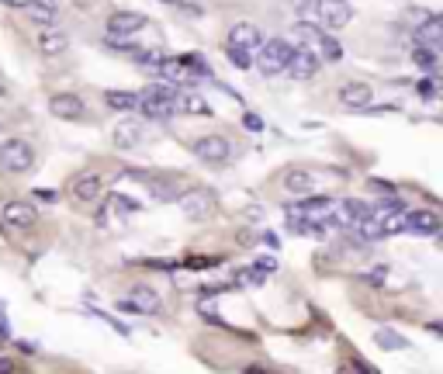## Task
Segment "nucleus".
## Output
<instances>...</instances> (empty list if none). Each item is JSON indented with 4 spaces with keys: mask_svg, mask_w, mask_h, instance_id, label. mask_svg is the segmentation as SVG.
I'll list each match as a JSON object with an SVG mask.
<instances>
[{
    "mask_svg": "<svg viewBox=\"0 0 443 374\" xmlns=\"http://www.w3.org/2000/svg\"><path fill=\"white\" fill-rule=\"evenodd\" d=\"M28 170H35V146L28 139H4L0 142V173L7 177H21Z\"/></svg>",
    "mask_w": 443,
    "mask_h": 374,
    "instance_id": "obj_1",
    "label": "nucleus"
},
{
    "mask_svg": "<svg viewBox=\"0 0 443 374\" xmlns=\"http://www.w3.org/2000/svg\"><path fill=\"white\" fill-rule=\"evenodd\" d=\"M291 53H294V46H291L287 38H263L260 49H257L253 66H260L263 77H277V73H284Z\"/></svg>",
    "mask_w": 443,
    "mask_h": 374,
    "instance_id": "obj_2",
    "label": "nucleus"
},
{
    "mask_svg": "<svg viewBox=\"0 0 443 374\" xmlns=\"http://www.w3.org/2000/svg\"><path fill=\"white\" fill-rule=\"evenodd\" d=\"M177 205H181V212L187 218H198V222H205L211 215L218 212V198H215V191L211 187H201V184H187L181 198H177Z\"/></svg>",
    "mask_w": 443,
    "mask_h": 374,
    "instance_id": "obj_3",
    "label": "nucleus"
},
{
    "mask_svg": "<svg viewBox=\"0 0 443 374\" xmlns=\"http://www.w3.org/2000/svg\"><path fill=\"white\" fill-rule=\"evenodd\" d=\"M38 222V208L25 201V198H7L0 201V225L7 233H28L31 225Z\"/></svg>",
    "mask_w": 443,
    "mask_h": 374,
    "instance_id": "obj_4",
    "label": "nucleus"
},
{
    "mask_svg": "<svg viewBox=\"0 0 443 374\" xmlns=\"http://www.w3.org/2000/svg\"><path fill=\"white\" fill-rule=\"evenodd\" d=\"M191 153L198 156V160H205V163H229L233 160V142L225 139V135H218V132H208V135H198L194 142H191Z\"/></svg>",
    "mask_w": 443,
    "mask_h": 374,
    "instance_id": "obj_5",
    "label": "nucleus"
},
{
    "mask_svg": "<svg viewBox=\"0 0 443 374\" xmlns=\"http://www.w3.org/2000/svg\"><path fill=\"white\" fill-rule=\"evenodd\" d=\"M298 31H301V38L309 42L305 49H312L322 63H339V59H343V46L333 38V31H319V28H309V25H301Z\"/></svg>",
    "mask_w": 443,
    "mask_h": 374,
    "instance_id": "obj_6",
    "label": "nucleus"
},
{
    "mask_svg": "<svg viewBox=\"0 0 443 374\" xmlns=\"http://www.w3.org/2000/svg\"><path fill=\"white\" fill-rule=\"evenodd\" d=\"M70 198H73L77 205H97V201L105 198V177L94 173V170L77 173V177L70 181Z\"/></svg>",
    "mask_w": 443,
    "mask_h": 374,
    "instance_id": "obj_7",
    "label": "nucleus"
},
{
    "mask_svg": "<svg viewBox=\"0 0 443 374\" xmlns=\"http://www.w3.org/2000/svg\"><path fill=\"white\" fill-rule=\"evenodd\" d=\"M118 309L139 312V316H156L159 309H163V298H159V292L156 288H149V284H135L129 292V298L118 301Z\"/></svg>",
    "mask_w": 443,
    "mask_h": 374,
    "instance_id": "obj_8",
    "label": "nucleus"
},
{
    "mask_svg": "<svg viewBox=\"0 0 443 374\" xmlns=\"http://www.w3.org/2000/svg\"><path fill=\"white\" fill-rule=\"evenodd\" d=\"M315 7H319V28L322 31H339L353 21V11H350L346 0H315Z\"/></svg>",
    "mask_w": 443,
    "mask_h": 374,
    "instance_id": "obj_9",
    "label": "nucleus"
},
{
    "mask_svg": "<svg viewBox=\"0 0 443 374\" xmlns=\"http://www.w3.org/2000/svg\"><path fill=\"white\" fill-rule=\"evenodd\" d=\"M319 66H322V59L312 53V49H294L291 53V59H287V66H284V73L291 77V80H312L315 73H319Z\"/></svg>",
    "mask_w": 443,
    "mask_h": 374,
    "instance_id": "obj_10",
    "label": "nucleus"
},
{
    "mask_svg": "<svg viewBox=\"0 0 443 374\" xmlns=\"http://www.w3.org/2000/svg\"><path fill=\"white\" fill-rule=\"evenodd\" d=\"M49 114L59 122H80L87 114V105L80 94H53L49 97Z\"/></svg>",
    "mask_w": 443,
    "mask_h": 374,
    "instance_id": "obj_11",
    "label": "nucleus"
},
{
    "mask_svg": "<svg viewBox=\"0 0 443 374\" xmlns=\"http://www.w3.org/2000/svg\"><path fill=\"white\" fill-rule=\"evenodd\" d=\"M142 28H146V14H139V11H114V14L107 18V35L132 38V35H139Z\"/></svg>",
    "mask_w": 443,
    "mask_h": 374,
    "instance_id": "obj_12",
    "label": "nucleus"
},
{
    "mask_svg": "<svg viewBox=\"0 0 443 374\" xmlns=\"http://www.w3.org/2000/svg\"><path fill=\"white\" fill-rule=\"evenodd\" d=\"M281 187H284L291 198H312L315 177L305 170V166H291V170H284V177H281Z\"/></svg>",
    "mask_w": 443,
    "mask_h": 374,
    "instance_id": "obj_13",
    "label": "nucleus"
},
{
    "mask_svg": "<svg viewBox=\"0 0 443 374\" xmlns=\"http://www.w3.org/2000/svg\"><path fill=\"white\" fill-rule=\"evenodd\" d=\"M263 42L260 28L253 25V21H235L233 28H229V46L233 49H242V53H257Z\"/></svg>",
    "mask_w": 443,
    "mask_h": 374,
    "instance_id": "obj_14",
    "label": "nucleus"
},
{
    "mask_svg": "<svg viewBox=\"0 0 443 374\" xmlns=\"http://www.w3.org/2000/svg\"><path fill=\"white\" fill-rule=\"evenodd\" d=\"M370 101H374V94H370V87L361 80H350L339 87V105L350 107V111H367L370 107Z\"/></svg>",
    "mask_w": 443,
    "mask_h": 374,
    "instance_id": "obj_15",
    "label": "nucleus"
},
{
    "mask_svg": "<svg viewBox=\"0 0 443 374\" xmlns=\"http://www.w3.org/2000/svg\"><path fill=\"white\" fill-rule=\"evenodd\" d=\"M443 225V218L433 208H422V212H405V229L419 233V236H437Z\"/></svg>",
    "mask_w": 443,
    "mask_h": 374,
    "instance_id": "obj_16",
    "label": "nucleus"
},
{
    "mask_svg": "<svg viewBox=\"0 0 443 374\" xmlns=\"http://www.w3.org/2000/svg\"><path fill=\"white\" fill-rule=\"evenodd\" d=\"M142 142V125L135 122V118H125V122H118L114 125V132H111V146L114 149H122V153H129Z\"/></svg>",
    "mask_w": 443,
    "mask_h": 374,
    "instance_id": "obj_17",
    "label": "nucleus"
},
{
    "mask_svg": "<svg viewBox=\"0 0 443 374\" xmlns=\"http://www.w3.org/2000/svg\"><path fill=\"white\" fill-rule=\"evenodd\" d=\"M416 42H419V46H426L429 53L440 55V49H443V21H440V14H433L426 25L416 28Z\"/></svg>",
    "mask_w": 443,
    "mask_h": 374,
    "instance_id": "obj_18",
    "label": "nucleus"
},
{
    "mask_svg": "<svg viewBox=\"0 0 443 374\" xmlns=\"http://www.w3.org/2000/svg\"><path fill=\"white\" fill-rule=\"evenodd\" d=\"M174 111H177V114H211V105L201 94L181 87V90H177V101H174Z\"/></svg>",
    "mask_w": 443,
    "mask_h": 374,
    "instance_id": "obj_19",
    "label": "nucleus"
},
{
    "mask_svg": "<svg viewBox=\"0 0 443 374\" xmlns=\"http://www.w3.org/2000/svg\"><path fill=\"white\" fill-rule=\"evenodd\" d=\"M38 49H42V55H63L70 49V38L55 28H42L38 31Z\"/></svg>",
    "mask_w": 443,
    "mask_h": 374,
    "instance_id": "obj_20",
    "label": "nucleus"
},
{
    "mask_svg": "<svg viewBox=\"0 0 443 374\" xmlns=\"http://www.w3.org/2000/svg\"><path fill=\"white\" fill-rule=\"evenodd\" d=\"M105 105L114 107V111H139V94H132V90H107Z\"/></svg>",
    "mask_w": 443,
    "mask_h": 374,
    "instance_id": "obj_21",
    "label": "nucleus"
},
{
    "mask_svg": "<svg viewBox=\"0 0 443 374\" xmlns=\"http://www.w3.org/2000/svg\"><path fill=\"white\" fill-rule=\"evenodd\" d=\"M25 11H28V18H31L35 25L53 28V21H55V4H38V0H31Z\"/></svg>",
    "mask_w": 443,
    "mask_h": 374,
    "instance_id": "obj_22",
    "label": "nucleus"
},
{
    "mask_svg": "<svg viewBox=\"0 0 443 374\" xmlns=\"http://www.w3.org/2000/svg\"><path fill=\"white\" fill-rule=\"evenodd\" d=\"M374 343L381 350H409V340H405L402 333H395V329H378V333H374Z\"/></svg>",
    "mask_w": 443,
    "mask_h": 374,
    "instance_id": "obj_23",
    "label": "nucleus"
},
{
    "mask_svg": "<svg viewBox=\"0 0 443 374\" xmlns=\"http://www.w3.org/2000/svg\"><path fill=\"white\" fill-rule=\"evenodd\" d=\"M291 4H294V11H298L301 25L319 28V7H315V0H291ZM319 31H322V28H319Z\"/></svg>",
    "mask_w": 443,
    "mask_h": 374,
    "instance_id": "obj_24",
    "label": "nucleus"
},
{
    "mask_svg": "<svg viewBox=\"0 0 443 374\" xmlns=\"http://www.w3.org/2000/svg\"><path fill=\"white\" fill-rule=\"evenodd\" d=\"M187 187H177V184H166V181H156L153 184V198H159V201H177Z\"/></svg>",
    "mask_w": 443,
    "mask_h": 374,
    "instance_id": "obj_25",
    "label": "nucleus"
},
{
    "mask_svg": "<svg viewBox=\"0 0 443 374\" xmlns=\"http://www.w3.org/2000/svg\"><path fill=\"white\" fill-rule=\"evenodd\" d=\"M429 18H433V11H426V7H409V11H405V21H409L412 28L426 25Z\"/></svg>",
    "mask_w": 443,
    "mask_h": 374,
    "instance_id": "obj_26",
    "label": "nucleus"
},
{
    "mask_svg": "<svg viewBox=\"0 0 443 374\" xmlns=\"http://www.w3.org/2000/svg\"><path fill=\"white\" fill-rule=\"evenodd\" d=\"M225 53H229V59H233V63L239 66V70H250V66H253V55H250V53H242V49H233V46H229Z\"/></svg>",
    "mask_w": 443,
    "mask_h": 374,
    "instance_id": "obj_27",
    "label": "nucleus"
},
{
    "mask_svg": "<svg viewBox=\"0 0 443 374\" xmlns=\"http://www.w3.org/2000/svg\"><path fill=\"white\" fill-rule=\"evenodd\" d=\"M416 63H419V66H426V70H433V63H437V53H429L426 46H419V49H416Z\"/></svg>",
    "mask_w": 443,
    "mask_h": 374,
    "instance_id": "obj_28",
    "label": "nucleus"
},
{
    "mask_svg": "<svg viewBox=\"0 0 443 374\" xmlns=\"http://www.w3.org/2000/svg\"><path fill=\"white\" fill-rule=\"evenodd\" d=\"M367 281H370V284H385V281H388V267H385V264H381V267H370Z\"/></svg>",
    "mask_w": 443,
    "mask_h": 374,
    "instance_id": "obj_29",
    "label": "nucleus"
},
{
    "mask_svg": "<svg viewBox=\"0 0 443 374\" xmlns=\"http://www.w3.org/2000/svg\"><path fill=\"white\" fill-rule=\"evenodd\" d=\"M0 374H18V364H14V357L0 353Z\"/></svg>",
    "mask_w": 443,
    "mask_h": 374,
    "instance_id": "obj_30",
    "label": "nucleus"
},
{
    "mask_svg": "<svg viewBox=\"0 0 443 374\" xmlns=\"http://www.w3.org/2000/svg\"><path fill=\"white\" fill-rule=\"evenodd\" d=\"M163 4H170V7H181V11H201L194 0H163Z\"/></svg>",
    "mask_w": 443,
    "mask_h": 374,
    "instance_id": "obj_31",
    "label": "nucleus"
},
{
    "mask_svg": "<svg viewBox=\"0 0 443 374\" xmlns=\"http://www.w3.org/2000/svg\"><path fill=\"white\" fill-rule=\"evenodd\" d=\"M242 122H246V129H253V132H260V129H263V122L257 118V114H250V111L242 114Z\"/></svg>",
    "mask_w": 443,
    "mask_h": 374,
    "instance_id": "obj_32",
    "label": "nucleus"
},
{
    "mask_svg": "<svg viewBox=\"0 0 443 374\" xmlns=\"http://www.w3.org/2000/svg\"><path fill=\"white\" fill-rule=\"evenodd\" d=\"M0 336H11V326H7V319H4V312H0Z\"/></svg>",
    "mask_w": 443,
    "mask_h": 374,
    "instance_id": "obj_33",
    "label": "nucleus"
},
{
    "mask_svg": "<svg viewBox=\"0 0 443 374\" xmlns=\"http://www.w3.org/2000/svg\"><path fill=\"white\" fill-rule=\"evenodd\" d=\"M4 4H7V7H28L31 0H4Z\"/></svg>",
    "mask_w": 443,
    "mask_h": 374,
    "instance_id": "obj_34",
    "label": "nucleus"
},
{
    "mask_svg": "<svg viewBox=\"0 0 443 374\" xmlns=\"http://www.w3.org/2000/svg\"><path fill=\"white\" fill-rule=\"evenodd\" d=\"M0 94H4V83H0Z\"/></svg>",
    "mask_w": 443,
    "mask_h": 374,
    "instance_id": "obj_35",
    "label": "nucleus"
}]
</instances>
